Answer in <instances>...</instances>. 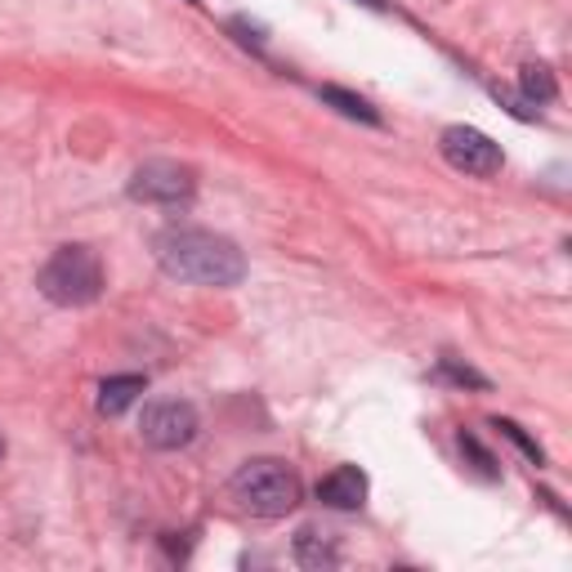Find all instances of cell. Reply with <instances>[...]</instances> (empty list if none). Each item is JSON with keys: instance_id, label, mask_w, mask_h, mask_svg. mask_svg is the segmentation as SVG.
I'll return each instance as SVG.
<instances>
[{"instance_id": "obj_1", "label": "cell", "mask_w": 572, "mask_h": 572, "mask_svg": "<svg viewBox=\"0 0 572 572\" xmlns=\"http://www.w3.org/2000/svg\"><path fill=\"white\" fill-rule=\"evenodd\" d=\"M152 250L170 277L193 286H237L246 277V255L228 237L206 228H166L157 233Z\"/></svg>"}, {"instance_id": "obj_2", "label": "cell", "mask_w": 572, "mask_h": 572, "mask_svg": "<svg viewBox=\"0 0 572 572\" xmlns=\"http://www.w3.org/2000/svg\"><path fill=\"white\" fill-rule=\"evenodd\" d=\"M228 492L233 501L255 514V519H282L300 505V479L296 470L277 461V456H259V461H246L233 479H228Z\"/></svg>"}, {"instance_id": "obj_3", "label": "cell", "mask_w": 572, "mask_h": 572, "mask_svg": "<svg viewBox=\"0 0 572 572\" xmlns=\"http://www.w3.org/2000/svg\"><path fill=\"white\" fill-rule=\"evenodd\" d=\"M37 286L46 300H55L63 309H81V305H95L103 292V264L90 246H59L50 255V264L41 268Z\"/></svg>"}, {"instance_id": "obj_4", "label": "cell", "mask_w": 572, "mask_h": 572, "mask_svg": "<svg viewBox=\"0 0 572 572\" xmlns=\"http://www.w3.org/2000/svg\"><path fill=\"white\" fill-rule=\"evenodd\" d=\"M438 148H443L447 166L461 170V175L487 179V175L501 170V148H496L483 130H474V126H447L443 139H438Z\"/></svg>"}, {"instance_id": "obj_5", "label": "cell", "mask_w": 572, "mask_h": 572, "mask_svg": "<svg viewBox=\"0 0 572 572\" xmlns=\"http://www.w3.org/2000/svg\"><path fill=\"white\" fill-rule=\"evenodd\" d=\"M193 170L179 161H144L130 175V197L135 201H152V206H184L193 197Z\"/></svg>"}, {"instance_id": "obj_6", "label": "cell", "mask_w": 572, "mask_h": 572, "mask_svg": "<svg viewBox=\"0 0 572 572\" xmlns=\"http://www.w3.org/2000/svg\"><path fill=\"white\" fill-rule=\"evenodd\" d=\"M144 443L152 452H179L197 438V412L188 403H152L144 412V425H139Z\"/></svg>"}, {"instance_id": "obj_7", "label": "cell", "mask_w": 572, "mask_h": 572, "mask_svg": "<svg viewBox=\"0 0 572 572\" xmlns=\"http://www.w3.org/2000/svg\"><path fill=\"white\" fill-rule=\"evenodd\" d=\"M318 501L332 510H358L367 501V474L358 465H341L318 483Z\"/></svg>"}, {"instance_id": "obj_8", "label": "cell", "mask_w": 572, "mask_h": 572, "mask_svg": "<svg viewBox=\"0 0 572 572\" xmlns=\"http://www.w3.org/2000/svg\"><path fill=\"white\" fill-rule=\"evenodd\" d=\"M144 389H148L144 376H108V381L99 385V416H121Z\"/></svg>"}, {"instance_id": "obj_9", "label": "cell", "mask_w": 572, "mask_h": 572, "mask_svg": "<svg viewBox=\"0 0 572 572\" xmlns=\"http://www.w3.org/2000/svg\"><path fill=\"white\" fill-rule=\"evenodd\" d=\"M296 559H300L305 568H332L341 554H336V541H332L327 532L300 527V532H296Z\"/></svg>"}, {"instance_id": "obj_10", "label": "cell", "mask_w": 572, "mask_h": 572, "mask_svg": "<svg viewBox=\"0 0 572 572\" xmlns=\"http://www.w3.org/2000/svg\"><path fill=\"white\" fill-rule=\"evenodd\" d=\"M323 103H332L341 117H349V121H363V126H381V112L363 99V95H349V90H341V86H323Z\"/></svg>"}, {"instance_id": "obj_11", "label": "cell", "mask_w": 572, "mask_h": 572, "mask_svg": "<svg viewBox=\"0 0 572 572\" xmlns=\"http://www.w3.org/2000/svg\"><path fill=\"white\" fill-rule=\"evenodd\" d=\"M523 95H527V103H550V99L559 95L554 72H550L545 63H527V68H523Z\"/></svg>"}, {"instance_id": "obj_12", "label": "cell", "mask_w": 572, "mask_h": 572, "mask_svg": "<svg viewBox=\"0 0 572 572\" xmlns=\"http://www.w3.org/2000/svg\"><path fill=\"white\" fill-rule=\"evenodd\" d=\"M496 430H501L505 438H514V443H519V447L527 452V461H536V465L545 461V456H541V447H536V443H532V438H527V434H523V430H519L514 421H496Z\"/></svg>"}, {"instance_id": "obj_13", "label": "cell", "mask_w": 572, "mask_h": 572, "mask_svg": "<svg viewBox=\"0 0 572 572\" xmlns=\"http://www.w3.org/2000/svg\"><path fill=\"white\" fill-rule=\"evenodd\" d=\"M461 447H465V452L479 461V474H483V479H496V461H492V456H487V452L474 443V434H461Z\"/></svg>"}, {"instance_id": "obj_14", "label": "cell", "mask_w": 572, "mask_h": 572, "mask_svg": "<svg viewBox=\"0 0 572 572\" xmlns=\"http://www.w3.org/2000/svg\"><path fill=\"white\" fill-rule=\"evenodd\" d=\"M443 376H452L456 385H474V389H487V381H483L479 372H470V367H456L452 358H443Z\"/></svg>"}, {"instance_id": "obj_15", "label": "cell", "mask_w": 572, "mask_h": 572, "mask_svg": "<svg viewBox=\"0 0 572 572\" xmlns=\"http://www.w3.org/2000/svg\"><path fill=\"white\" fill-rule=\"evenodd\" d=\"M363 6H367V10H381V14H385V10H389V0H363Z\"/></svg>"}, {"instance_id": "obj_16", "label": "cell", "mask_w": 572, "mask_h": 572, "mask_svg": "<svg viewBox=\"0 0 572 572\" xmlns=\"http://www.w3.org/2000/svg\"><path fill=\"white\" fill-rule=\"evenodd\" d=\"M0 456H6V438H0Z\"/></svg>"}, {"instance_id": "obj_17", "label": "cell", "mask_w": 572, "mask_h": 572, "mask_svg": "<svg viewBox=\"0 0 572 572\" xmlns=\"http://www.w3.org/2000/svg\"><path fill=\"white\" fill-rule=\"evenodd\" d=\"M193 6H197V0H193Z\"/></svg>"}]
</instances>
